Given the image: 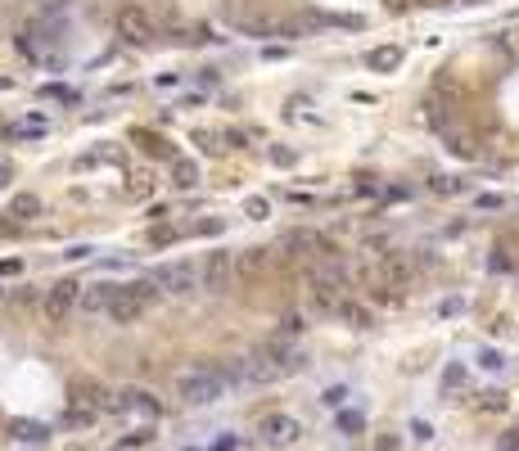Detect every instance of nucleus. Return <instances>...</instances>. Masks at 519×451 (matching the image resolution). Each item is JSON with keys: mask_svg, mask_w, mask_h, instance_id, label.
I'll list each match as a JSON object with an SVG mask.
<instances>
[{"mask_svg": "<svg viewBox=\"0 0 519 451\" xmlns=\"http://www.w3.org/2000/svg\"><path fill=\"white\" fill-rule=\"evenodd\" d=\"M262 262H267V249H244L240 258H235V266H240V271H257Z\"/></svg>", "mask_w": 519, "mask_h": 451, "instance_id": "obj_22", "label": "nucleus"}, {"mask_svg": "<svg viewBox=\"0 0 519 451\" xmlns=\"http://www.w3.org/2000/svg\"><path fill=\"white\" fill-rule=\"evenodd\" d=\"M479 406H484V411H506V393H484Z\"/></svg>", "mask_w": 519, "mask_h": 451, "instance_id": "obj_27", "label": "nucleus"}, {"mask_svg": "<svg viewBox=\"0 0 519 451\" xmlns=\"http://www.w3.org/2000/svg\"><path fill=\"white\" fill-rule=\"evenodd\" d=\"M497 447H501V451H519V429H510V433H506Z\"/></svg>", "mask_w": 519, "mask_h": 451, "instance_id": "obj_37", "label": "nucleus"}, {"mask_svg": "<svg viewBox=\"0 0 519 451\" xmlns=\"http://www.w3.org/2000/svg\"><path fill=\"white\" fill-rule=\"evenodd\" d=\"M343 289H348V266H343L339 258H330V262H316L312 271H307V294H312V302L320 312H339L343 302Z\"/></svg>", "mask_w": 519, "mask_h": 451, "instance_id": "obj_3", "label": "nucleus"}, {"mask_svg": "<svg viewBox=\"0 0 519 451\" xmlns=\"http://www.w3.org/2000/svg\"><path fill=\"white\" fill-rule=\"evenodd\" d=\"M72 307H82V285H77V280H59V285L45 289L41 312H45V321H50V325H64V316Z\"/></svg>", "mask_w": 519, "mask_h": 451, "instance_id": "obj_8", "label": "nucleus"}, {"mask_svg": "<svg viewBox=\"0 0 519 451\" xmlns=\"http://www.w3.org/2000/svg\"><path fill=\"white\" fill-rule=\"evenodd\" d=\"M122 294V285H108V280H95V285L82 289V307L86 312H108L113 307V298Z\"/></svg>", "mask_w": 519, "mask_h": 451, "instance_id": "obj_12", "label": "nucleus"}, {"mask_svg": "<svg viewBox=\"0 0 519 451\" xmlns=\"http://www.w3.org/2000/svg\"><path fill=\"white\" fill-rule=\"evenodd\" d=\"M172 185H177V190H194V185H199V167H194L190 158H172Z\"/></svg>", "mask_w": 519, "mask_h": 451, "instance_id": "obj_16", "label": "nucleus"}, {"mask_svg": "<svg viewBox=\"0 0 519 451\" xmlns=\"http://www.w3.org/2000/svg\"><path fill=\"white\" fill-rule=\"evenodd\" d=\"M118 36H122L127 45H154L158 28H154L150 9H140V5H122V9H118Z\"/></svg>", "mask_w": 519, "mask_h": 451, "instance_id": "obj_7", "label": "nucleus"}, {"mask_svg": "<svg viewBox=\"0 0 519 451\" xmlns=\"http://www.w3.org/2000/svg\"><path fill=\"white\" fill-rule=\"evenodd\" d=\"M429 190H438V194H456L461 185H456L452 176H429Z\"/></svg>", "mask_w": 519, "mask_h": 451, "instance_id": "obj_25", "label": "nucleus"}, {"mask_svg": "<svg viewBox=\"0 0 519 451\" xmlns=\"http://www.w3.org/2000/svg\"><path fill=\"white\" fill-rule=\"evenodd\" d=\"M36 212H41V199H36V194H18V199L9 203V217H18V222H32Z\"/></svg>", "mask_w": 519, "mask_h": 451, "instance_id": "obj_17", "label": "nucleus"}, {"mask_svg": "<svg viewBox=\"0 0 519 451\" xmlns=\"http://www.w3.org/2000/svg\"><path fill=\"white\" fill-rule=\"evenodd\" d=\"M271 163H285L289 167L294 163V149H271Z\"/></svg>", "mask_w": 519, "mask_h": 451, "instance_id": "obj_40", "label": "nucleus"}, {"mask_svg": "<svg viewBox=\"0 0 519 451\" xmlns=\"http://www.w3.org/2000/svg\"><path fill=\"white\" fill-rule=\"evenodd\" d=\"M122 289H127L131 298H140L145 307H150V302L158 298V280H154V275H150V280H127V285H122Z\"/></svg>", "mask_w": 519, "mask_h": 451, "instance_id": "obj_18", "label": "nucleus"}, {"mask_svg": "<svg viewBox=\"0 0 519 451\" xmlns=\"http://www.w3.org/2000/svg\"><path fill=\"white\" fill-rule=\"evenodd\" d=\"M150 438H154V433H131V438H122V451H127V447H145Z\"/></svg>", "mask_w": 519, "mask_h": 451, "instance_id": "obj_36", "label": "nucleus"}, {"mask_svg": "<svg viewBox=\"0 0 519 451\" xmlns=\"http://www.w3.org/2000/svg\"><path fill=\"white\" fill-rule=\"evenodd\" d=\"M474 203H479V208H501V203H506V199H501V194H479V199H474Z\"/></svg>", "mask_w": 519, "mask_h": 451, "instance_id": "obj_32", "label": "nucleus"}, {"mask_svg": "<svg viewBox=\"0 0 519 451\" xmlns=\"http://www.w3.org/2000/svg\"><path fill=\"white\" fill-rule=\"evenodd\" d=\"M366 68H370V72H393V68H402V45H375V50L366 55Z\"/></svg>", "mask_w": 519, "mask_h": 451, "instance_id": "obj_15", "label": "nucleus"}, {"mask_svg": "<svg viewBox=\"0 0 519 451\" xmlns=\"http://www.w3.org/2000/svg\"><path fill=\"white\" fill-rule=\"evenodd\" d=\"M402 443H398V438H379V443H375V451H398Z\"/></svg>", "mask_w": 519, "mask_h": 451, "instance_id": "obj_41", "label": "nucleus"}, {"mask_svg": "<svg viewBox=\"0 0 519 451\" xmlns=\"http://www.w3.org/2000/svg\"><path fill=\"white\" fill-rule=\"evenodd\" d=\"M199 275H203V289H208V294H226V285H230V275H235V253H230V249H213V253L203 258Z\"/></svg>", "mask_w": 519, "mask_h": 451, "instance_id": "obj_9", "label": "nucleus"}, {"mask_svg": "<svg viewBox=\"0 0 519 451\" xmlns=\"http://www.w3.org/2000/svg\"><path fill=\"white\" fill-rule=\"evenodd\" d=\"M72 401H82V406H91V411H118V397L108 393V388H95V384H77L72 388Z\"/></svg>", "mask_w": 519, "mask_h": 451, "instance_id": "obj_13", "label": "nucleus"}, {"mask_svg": "<svg viewBox=\"0 0 519 451\" xmlns=\"http://www.w3.org/2000/svg\"><path fill=\"white\" fill-rule=\"evenodd\" d=\"M9 176H14V172H9V163H0V190L9 185Z\"/></svg>", "mask_w": 519, "mask_h": 451, "instance_id": "obj_42", "label": "nucleus"}, {"mask_svg": "<svg viewBox=\"0 0 519 451\" xmlns=\"http://www.w3.org/2000/svg\"><path fill=\"white\" fill-rule=\"evenodd\" d=\"M465 379V370H461V365H452V370L447 375H442V384H447V388H456V384H461Z\"/></svg>", "mask_w": 519, "mask_h": 451, "instance_id": "obj_38", "label": "nucleus"}, {"mask_svg": "<svg viewBox=\"0 0 519 451\" xmlns=\"http://www.w3.org/2000/svg\"><path fill=\"white\" fill-rule=\"evenodd\" d=\"M298 330H303V316H294V312H289L285 321H280V334H298Z\"/></svg>", "mask_w": 519, "mask_h": 451, "instance_id": "obj_29", "label": "nucleus"}, {"mask_svg": "<svg viewBox=\"0 0 519 451\" xmlns=\"http://www.w3.org/2000/svg\"><path fill=\"white\" fill-rule=\"evenodd\" d=\"M172 388H177V397L185 406H213V401L230 393V379L221 365H194V370H181Z\"/></svg>", "mask_w": 519, "mask_h": 451, "instance_id": "obj_2", "label": "nucleus"}, {"mask_svg": "<svg viewBox=\"0 0 519 451\" xmlns=\"http://www.w3.org/2000/svg\"><path fill=\"white\" fill-rule=\"evenodd\" d=\"M298 438H303V424L294 416H285V411H271V416L257 420V443L271 447V451H285V447L298 443Z\"/></svg>", "mask_w": 519, "mask_h": 451, "instance_id": "obj_5", "label": "nucleus"}, {"mask_svg": "<svg viewBox=\"0 0 519 451\" xmlns=\"http://www.w3.org/2000/svg\"><path fill=\"white\" fill-rule=\"evenodd\" d=\"M18 50H23V55H28V59H41V45H36V36H32L28 28H23V32H18Z\"/></svg>", "mask_w": 519, "mask_h": 451, "instance_id": "obj_24", "label": "nucleus"}, {"mask_svg": "<svg viewBox=\"0 0 519 451\" xmlns=\"http://www.w3.org/2000/svg\"><path fill=\"white\" fill-rule=\"evenodd\" d=\"M343 397H348V388H330V393H325V397H320V401H325V406H339V401H343Z\"/></svg>", "mask_w": 519, "mask_h": 451, "instance_id": "obj_35", "label": "nucleus"}, {"mask_svg": "<svg viewBox=\"0 0 519 451\" xmlns=\"http://www.w3.org/2000/svg\"><path fill=\"white\" fill-rule=\"evenodd\" d=\"M14 433H18V438H32V443H41V438H45V429H41V424H18Z\"/></svg>", "mask_w": 519, "mask_h": 451, "instance_id": "obj_28", "label": "nucleus"}, {"mask_svg": "<svg viewBox=\"0 0 519 451\" xmlns=\"http://www.w3.org/2000/svg\"><path fill=\"white\" fill-rule=\"evenodd\" d=\"M131 194H135V199H145V194H150V176H135L131 181Z\"/></svg>", "mask_w": 519, "mask_h": 451, "instance_id": "obj_34", "label": "nucleus"}, {"mask_svg": "<svg viewBox=\"0 0 519 451\" xmlns=\"http://www.w3.org/2000/svg\"><path fill=\"white\" fill-rule=\"evenodd\" d=\"M294 370H303V357L285 343V338H271V343L253 348L249 357L230 361V365H226V379H230V388H240V384L262 388V384L285 379V375H294Z\"/></svg>", "mask_w": 519, "mask_h": 451, "instance_id": "obj_1", "label": "nucleus"}, {"mask_svg": "<svg viewBox=\"0 0 519 451\" xmlns=\"http://www.w3.org/2000/svg\"><path fill=\"white\" fill-rule=\"evenodd\" d=\"M384 5L393 9V14H406V9H415V5H420V0H384Z\"/></svg>", "mask_w": 519, "mask_h": 451, "instance_id": "obj_33", "label": "nucleus"}, {"mask_svg": "<svg viewBox=\"0 0 519 451\" xmlns=\"http://www.w3.org/2000/svg\"><path fill=\"white\" fill-rule=\"evenodd\" d=\"M339 316L352 325V330H370V312L362 307V302H343V307H339Z\"/></svg>", "mask_w": 519, "mask_h": 451, "instance_id": "obj_19", "label": "nucleus"}, {"mask_svg": "<svg viewBox=\"0 0 519 451\" xmlns=\"http://www.w3.org/2000/svg\"><path fill=\"white\" fill-rule=\"evenodd\" d=\"M501 365H506L501 352H484V370H501Z\"/></svg>", "mask_w": 519, "mask_h": 451, "instance_id": "obj_30", "label": "nucleus"}, {"mask_svg": "<svg viewBox=\"0 0 519 451\" xmlns=\"http://www.w3.org/2000/svg\"><path fill=\"white\" fill-rule=\"evenodd\" d=\"M140 312H145V302L131 298L127 289H122V294L113 298V307H108L104 316H108V321H118V325H135V321H140Z\"/></svg>", "mask_w": 519, "mask_h": 451, "instance_id": "obj_14", "label": "nucleus"}, {"mask_svg": "<svg viewBox=\"0 0 519 451\" xmlns=\"http://www.w3.org/2000/svg\"><path fill=\"white\" fill-rule=\"evenodd\" d=\"M118 411H127V416H145V420H158V416H163V401H158L150 388H122V393H118Z\"/></svg>", "mask_w": 519, "mask_h": 451, "instance_id": "obj_10", "label": "nucleus"}, {"mask_svg": "<svg viewBox=\"0 0 519 451\" xmlns=\"http://www.w3.org/2000/svg\"><path fill=\"white\" fill-rule=\"evenodd\" d=\"M411 433L420 438V443H429V438H434V429H429V424H425V420H415V424H411Z\"/></svg>", "mask_w": 519, "mask_h": 451, "instance_id": "obj_39", "label": "nucleus"}, {"mask_svg": "<svg viewBox=\"0 0 519 451\" xmlns=\"http://www.w3.org/2000/svg\"><path fill=\"white\" fill-rule=\"evenodd\" d=\"M244 212H249V217H253V222H262V217L271 212V203L262 199V194H253V199H244Z\"/></svg>", "mask_w": 519, "mask_h": 451, "instance_id": "obj_23", "label": "nucleus"}, {"mask_svg": "<svg viewBox=\"0 0 519 451\" xmlns=\"http://www.w3.org/2000/svg\"><path fill=\"white\" fill-rule=\"evenodd\" d=\"M362 424H366L362 416H339V429H348V433H357V429H362Z\"/></svg>", "mask_w": 519, "mask_h": 451, "instance_id": "obj_31", "label": "nucleus"}, {"mask_svg": "<svg viewBox=\"0 0 519 451\" xmlns=\"http://www.w3.org/2000/svg\"><path fill=\"white\" fill-rule=\"evenodd\" d=\"M276 253H280V262H294V258L330 262L335 258V244H330L325 235H316V230H285V235L276 239Z\"/></svg>", "mask_w": 519, "mask_h": 451, "instance_id": "obj_4", "label": "nucleus"}, {"mask_svg": "<svg viewBox=\"0 0 519 451\" xmlns=\"http://www.w3.org/2000/svg\"><path fill=\"white\" fill-rule=\"evenodd\" d=\"M41 95H50V100H68V104H77V91H68V86H45Z\"/></svg>", "mask_w": 519, "mask_h": 451, "instance_id": "obj_26", "label": "nucleus"}, {"mask_svg": "<svg viewBox=\"0 0 519 451\" xmlns=\"http://www.w3.org/2000/svg\"><path fill=\"white\" fill-rule=\"evenodd\" d=\"M154 280H158V289H163V294H172V298H190V294H199V289H203L199 266H190V262H167V266H158Z\"/></svg>", "mask_w": 519, "mask_h": 451, "instance_id": "obj_6", "label": "nucleus"}, {"mask_svg": "<svg viewBox=\"0 0 519 451\" xmlns=\"http://www.w3.org/2000/svg\"><path fill=\"white\" fill-rule=\"evenodd\" d=\"M420 113H425V127H429V131H438V136H452V113H456L452 100H442V95L429 91L425 104H420Z\"/></svg>", "mask_w": 519, "mask_h": 451, "instance_id": "obj_11", "label": "nucleus"}, {"mask_svg": "<svg viewBox=\"0 0 519 451\" xmlns=\"http://www.w3.org/2000/svg\"><path fill=\"white\" fill-rule=\"evenodd\" d=\"M221 140H226V136H221V131H194V144H199L203 154H221V149H226V144H221Z\"/></svg>", "mask_w": 519, "mask_h": 451, "instance_id": "obj_20", "label": "nucleus"}, {"mask_svg": "<svg viewBox=\"0 0 519 451\" xmlns=\"http://www.w3.org/2000/svg\"><path fill=\"white\" fill-rule=\"evenodd\" d=\"M447 149H452L456 158H474V154H479V144L469 140V136H456V131H452V136H447Z\"/></svg>", "mask_w": 519, "mask_h": 451, "instance_id": "obj_21", "label": "nucleus"}]
</instances>
